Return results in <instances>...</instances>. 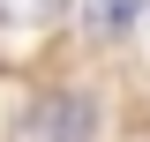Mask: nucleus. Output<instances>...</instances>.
I'll return each instance as SVG.
<instances>
[{
	"mask_svg": "<svg viewBox=\"0 0 150 142\" xmlns=\"http://www.w3.org/2000/svg\"><path fill=\"white\" fill-rule=\"evenodd\" d=\"M23 142H90V97H45L23 127Z\"/></svg>",
	"mask_w": 150,
	"mask_h": 142,
	"instance_id": "1",
	"label": "nucleus"
},
{
	"mask_svg": "<svg viewBox=\"0 0 150 142\" xmlns=\"http://www.w3.org/2000/svg\"><path fill=\"white\" fill-rule=\"evenodd\" d=\"M143 8H150V0H83V22H90L98 37H112V30H128Z\"/></svg>",
	"mask_w": 150,
	"mask_h": 142,
	"instance_id": "2",
	"label": "nucleus"
},
{
	"mask_svg": "<svg viewBox=\"0 0 150 142\" xmlns=\"http://www.w3.org/2000/svg\"><path fill=\"white\" fill-rule=\"evenodd\" d=\"M60 8H68V0H0V15H8V22H53Z\"/></svg>",
	"mask_w": 150,
	"mask_h": 142,
	"instance_id": "3",
	"label": "nucleus"
}]
</instances>
